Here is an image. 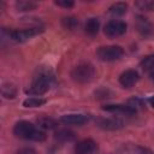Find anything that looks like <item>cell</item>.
Returning a JSON list of instances; mask_svg holds the SVG:
<instances>
[{
    "instance_id": "obj_10",
    "label": "cell",
    "mask_w": 154,
    "mask_h": 154,
    "mask_svg": "<svg viewBox=\"0 0 154 154\" xmlns=\"http://www.w3.org/2000/svg\"><path fill=\"white\" fill-rule=\"evenodd\" d=\"M97 125L106 130H117L123 126V122L118 118H101L97 120Z\"/></svg>"
},
{
    "instance_id": "obj_22",
    "label": "cell",
    "mask_w": 154,
    "mask_h": 154,
    "mask_svg": "<svg viewBox=\"0 0 154 154\" xmlns=\"http://www.w3.org/2000/svg\"><path fill=\"white\" fill-rule=\"evenodd\" d=\"M63 25L69 29V30H73L75 28H77L78 25V20L75 18V17H66L63 19Z\"/></svg>"
},
{
    "instance_id": "obj_25",
    "label": "cell",
    "mask_w": 154,
    "mask_h": 154,
    "mask_svg": "<svg viewBox=\"0 0 154 154\" xmlns=\"http://www.w3.org/2000/svg\"><path fill=\"white\" fill-rule=\"evenodd\" d=\"M149 103H150V106L154 108V96H152V97L149 99Z\"/></svg>"
},
{
    "instance_id": "obj_24",
    "label": "cell",
    "mask_w": 154,
    "mask_h": 154,
    "mask_svg": "<svg viewBox=\"0 0 154 154\" xmlns=\"http://www.w3.org/2000/svg\"><path fill=\"white\" fill-rule=\"evenodd\" d=\"M17 154H37V152L34 149V148H30V147H25V148H22L17 152Z\"/></svg>"
},
{
    "instance_id": "obj_2",
    "label": "cell",
    "mask_w": 154,
    "mask_h": 154,
    "mask_svg": "<svg viewBox=\"0 0 154 154\" xmlns=\"http://www.w3.org/2000/svg\"><path fill=\"white\" fill-rule=\"evenodd\" d=\"M71 77L77 83H89L95 77V69L90 64H79L72 69Z\"/></svg>"
},
{
    "instance_id": "obj_8",
    "label": "cell",
    "mask_w": 154,
    "mask_h": 154,
    "mask_svg": "<svg viewBox=\"0 0 154 154\" xmlns=\"http://www.w3.org/2000/svg\"><path fill=\"white\" fill-rule=\"evenodd\" d=\"M140 76L137 73V71L135 70H126L124 71L120 77H119V83L124 87V88H131L132 85H135L138 81Z\"/></svg>"
},
{
    "instance_id": "obj_19",
    "label": "cell",
    "mask_w": 154,
    "mask_h": 154,
    "mask_svg": "<svg viewBox=\"0 0 154 154\" xmlns=\"http://www.w3.org/2000/svg\"><path fill=\"white\" fill-rule=\"evenodd\" d=\"M1 93H2V96H4V97H6V99H13V97L16 96L17 90H16V87H14L13 84L7 83V84H4V85H2Z\"/></svg>"
},
{
    "instance_id": "obj_12",
    "label": "cell",
    "mask_w": 154,
    "mask_h": 154,
    "mask_svg": "<svg viewBox=\"0 0 154 154\" xmlns=\"http://www.w3.org/2000/svg\"><path fill=\"white\" fill-rule=\"evenodd\" d=\"M99 28H100V22H99L97 18H89L87 20V23H85V26H84L85 32L88 35H95V34H97Z\"/></svg>"
},
{
    "instance_id": "obj_11",
    "label": "cell",
    "mask_w": 154,
    "mask_h": 154,
    "mask_svg": "<svg viewBox=\"0 0 154 154\" xmlns=\"http://www.w3.org/2000/svg\"><path fill=\"white\" fill-rule=\"evenodd\" d=\"M136 28L142 35H148L152 32V24L149 23V20L147 18H144L142 16L136 17Z\"/></svg>"
},
{
    "instance_id": "obj_4",
    "label": "cell",
    "mask_w": 154,
    "mask_h": 154,
    "mask_svg": "<svg viewBox=\"0 0 154 154\" xmlns=\"http://www.w3.org/2000/svg\"><path fill=\"white\" fill-rule=\"evenodd\" d=\"M126 31V24L125 22L123 20H117V19H113V20H109L105 28H103V32L106 36L108 37H118V36H122L123 34H125Z\"/></svg>"
},
{
    "instance_id": "obj_23",
    "label": "cell",
    "mask_w": 154,
    "mask_h": 154,
    "mask_svg": "<svg viewBox=\"0 0 154 154\" xmlns=\"http://www.w3.org/2000/svg\"><path fill=\"white\" fill-rule=\"evenodd\" d=\"M55 5L58 6H61V7H65V8H70L73 6V1L71 0H65V1H55Z\"/></svg>"
},
{
    "instance_id": "obj_20",
    "label": "cell",
    "mask_w": 154,
    "mask_h": 154,
    "mask_svg": "<svg viewBox=\"0 0 154 154\" xmlns=\"http://www.w3.org/2000/svg\"><path fill=\"white\" fill-rule=\"evenodd\" d=\"M135 5L143 11H154V0H141L136 1Z\"/></svg>"
},
{
    "instance_id": "obj_5",
    "label": "cell",
    "mask_w": 154,
    "mask_h": 154,
    "mask_svg": "<svg viewBox=\"0 0 154 154\" xmlns=\"http://www.w3.org/2000/svg\"><path fill=\"white\" fill-rule=\"evenodd\" d=\"M35 131H36V129L34 128V125L25 120L18 122L13 128V134L17 137L24 138V140H31V136L34 135Z\"/></svg>"
},
{
    "instance_id": "obj_6",
    "label": "cell",
    "mask_w": 154,
    "mask_h": 154,
    "mask_svg": "<svg viewBox=\"0 0 154 154\" xmlns=\"http://www.w3.org/2000/svg\"><path fill=\"white\" fill-rule=\"evenodd\" d=\"M42 30L43 29H41V28H30V29H24V30H16V31L10 32V37L16 42H24V41L31 38L32 36L42 32Z\"/></svg>"
},
{
    "instance_id": "obj_9",
    "label": "cell",
    "mask_w": 154,
    "mask_h": 154,
    "mask_svg": "<svg viewBox=\"0 0 154 154\" xmlns=\"http://www.w3.org/2000/svg\"><path fill=\"white\" fill-rule=\"evenodd\" d=\"M89 119L88 116L85 114H65L60 118V122L67 125H82L84 123H87Z\"/></svg>"
},
{
    "instance_id": "obj_15",
    "label": "cell",
    "mask_w": 154,
    "mask_h": 154,
    "mask_svg": "<svg viewBox=\"0 0 154 154\" xmlns=\"http://www.w3.org/2000/svg\"><path fill=\"white\" fill-rule=\"evenodd\" d=\"M140 66L142 67L143 71H154V54L144 57L141 60Z\"/></svg>"
},
{
    "instance_id": "obj_18",
    "label": "cell",
    "mask_w": 154,
    "mask_h": 154,
    "mask_svg": "<svg viewBox=\"0 0 154 154\" xmlns=\"http://www.w3.org/2000/svg\"><path fill=\"white\" fill-rule=\"evenodd\" d=\"M45 102H46L45 99H40V97H36V96H30V97L24 100L23 106L24 107H38V106L43 105Z\"/></svg>"
},
{
    "instance_id": "obj_16",
    "label": "cell",
    "mask_w": 154,
    "mask_h": 154,
    "mask_svg": "<svg viewBox=\"0 0 154 154\" xmlns=\"http://www.w3.org/2000/svg\"><path fill=\"white\" fill-rule=\"evenodd\" d=\"M55 138L61 141V142H66V141H72L75 138V134L70 130H66V129H63V130H59L55 132Z\"/></svg>"
},
{
    "instance_id": "obj_3",
    "label": "cell",
    "mask_w": 154,
    "mask_h": 154,
    "mask_svg": "<svg viewBox=\"0 0 154 154\" xmlns=\"http://www.w3.org/2000/svg\"><path fill=\"white\" fill-rule=\"evenodd\" d=\"M124 51L119 46H103L96 52V55L102 61H114L123 57Z\"/></svg>"
},
{
    "instance_id": "obj_1",
    "label": "cell",
    "mask_w": 154,
    "mask_h": 154,
    "mask_svg": "<svg viewBox=\"0 0 154 154\" xmlns=\"http://www.w3.org/2000/svg\"><path fill=\"white\" fill-rule=\"evenodd\" d=\"M53 79L54 75L49 67H40L37 70V75L32 79V83L25 91L30 95H42L48 91Z\"/></svg>"
},
{
    "instance_id": "obj_17",
    "label": "cell",
    "mask_w": 154,
    "mask_h": 154,
    "mask_svg": "<svg viewBox=\"0 0 154 154\" xmlns=\"http://www.w3.org/2000/svg\"><path fill=\"white\" fill-rule=\"evenodd\" d=\"M37 4L34 2V1H28V0H20V1H17L16 2V7L19 10V11H30V10H34L36 8Z\"/></svg>"
},
{
    "instance_id": "obj_7",
    "label": "cell",
    "mask_w": 154,
    "mask_h": 154,
    "mask_svg": "<svg viewBox=\"0 0 154 154\" xmlns=\"http://www.w3.org/2000/svg\"><path fill=\"white\" fill-rule=\"evenodd\" d=\"M96 150L97 144L90 138L82 140L75 146V154H94Z\"/></svg>"
},
{
    "instance_id": "obj_21",
    "label": "cell",
    "mask_w": 154,
    "mask_h": 154,
    "mask_svg": "<svg viewBox=\"0 0 154 154\" xmlns=\"http://www.w3.org/2000/svg\"><path fill=\"white\" fill-rule=\"evenodd\" d=\"M143 106H144L143 101H142L141 99H137V97L131 99V100H129V102H128V107H129L134 113H136L138 109L143 108Z\"/></svg>"
},
{
    "instance_id": "obj_13",
    "label": "cell",
    "mask_w": 154,
    "mask_h": 154,
    "mask_svg": "<svg viewBox=\"0 0 154 154\" xmlns=\"http://www.w3.org/2000/svg\"><path fill=\"white\" fill-rule=\"evenodd\" d=\"M126 11H128V5L125 2H116L108 10V12L112 16H123Z\"/></svg>"
},
{
    "instance_id": "obj_26",
    "label": "cell",
    "mask_w": 154,
    "mask_h": 154,
    "mask_svg": "<svg viewBox=\"0 0 154 154\" xmlns=\"http://www.w3.org/2000/svg\"><path fill=\"white\" fill-rule=\"evenodd\" d=\"M150 78H152V81L154 82V71H152V72H150Z\"/></svg>"
},
{
    "instance_id": "obj_14",
    "label": "cell",
    "mask_w": 154,
    "mask_h": 154,
    "mask_svg": "<svg viewBox=\"0 0 154 154\" xmlns=\"http://www.w3.org/2000/svg\"><path fill=\"white\" fill-rule=\"evenodd\" d=\"M37 125H38V128H41L43 130H49V129H54L57 126V122L49 117H41L37 119Z\"/></svg>"
}]
</instances>
